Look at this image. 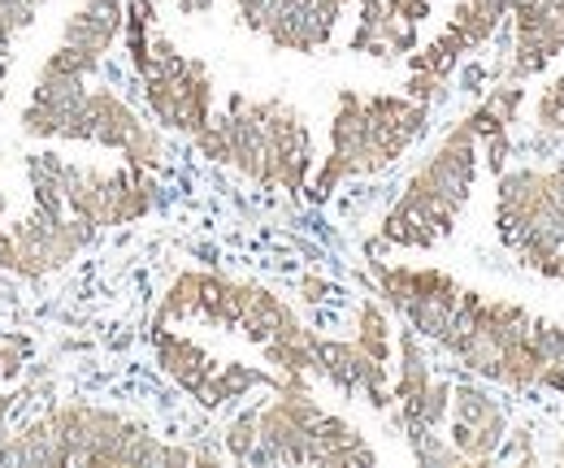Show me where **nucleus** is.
<instances>
[{"label":"nucleus","instance_id":"nucleus-1","mask_svg":"<svg viewBox=\"0 0 564 468\" xmlns=\"http://www.w3.org/2000/svg\"><path fill=\"white\" fill-rule=\"evenodd\" d=\"M425 127H430V105L413 100L409 91L360 96L352 87H344L330 118V152L304 192L322 204L352 178L391 170L422 139Z\"/></svg>","mask_w":564,"mask_h":468},{"label":"nucleus","instance_id":"nucleus-2","mask_svg":"<svg viewBox=\"0 0 564 468\" xmlns=\"http://www.w3.org/2000/svg\"><path fill=\"white\" fill-rule=\"evenodd\" d=\"M478 170H482V143H478L474 122L460 118L413 170L400 200L387 208L378 226V248L430 252L438 239H447L474 196Z\"/></svg>","mask_w":564,"mask_h":468},{"label":"nucleus","instance_id":"nucleus-3","mask_svg":"<svg viewBox=\"0 0 564 468\" xmlns=\"http://www.w3.org/2000/svg\"><path fill=\"white\" fill-rule=\"evenodd\" d=\"M66 443V465L83 468H183L196 465V447L161 443L143 421L91 400H66L48 407Z\"/></svg>","mask_w":564,"mask_h":468},{"label":"nucleus","instance_id":"nucleus-4","mask_svg":"<svg viewBox=\"0 0 564 468\" xmlns=\"http://www.w3.org/2000/svg\"><path fill=\"white\" fill-rule=\"evenodd\" d=\"M148 100V113L156 118L161 131L192 134L205 131L213 118V74L200 57H187L174 48L170 35L152 31L148 40V62L135 69Z\"/></svg>","mask_w":564,"mask_h":468},{"label":"nucleus","instance_id":"nucleus-5","mask_svg":"<svg viewBox=\"0 0 564 468\" xmlns=\"http://www.w3.org/2000/svg\"><path fill=\"white\" fill-rule=\"evenodd\" d=\"M369 286L387 308H395L404 317V326H413L434 347L447 335V326L460 308V295H465V286L447 269L391 265V261H378V257H369Z\"/></svg>","mask_w":564,"mask_h":468},{"label":"nucleus","instance_id":"nucleus-6","mask_svg":"<svg viewBox=\"0 0 564 468\" xmlns=\"http://www.w3.org/2000/svg\"><path fill=\"white\" fill-rule=\"evenodd\" d=\"M66 143H96V148L122 152V161L131 170H148V174L165 170V134H161V127L143 122L131 109V100L113 87H87L70 131H66Z\"/></svg>","mask_w":564,"mask_h":468},{"label":"nucleus","instance_id":"nucleus-7","mask_svg":"<svg viewBox=\"0 0 564 468\" xmlns=\"http://www.w3.org/2000/svg\"><path fill=\"white\" fill-rule=\"evenodd\" d=\"M508 9H512V0H456L447 26L425 48L409 53L404 62H409L413 74L452 83V74L460 69L465 57H474L478 48L491 44V35L508 22Z\"/></svg>","mask_w":564,"mask_h":468},{"label":"nucleus","instance_id":"nucleus-8","mask_svg":"<svg viewBox=\"0 0 564 468\" xmlns=\"http://www.w3.org/2000/svg\"><path fill=\"white\" fill-rule=\"evenodd\" d=\"M9 230H13V243H18L13 277H26V282H40V277L66 269L96 239V230L87 221H78L70 213H48V208H31Z\"/></svg>","mask_w":564,"mask_h":468},{"label":"nucleus","instance_id":"nucleus-9","mask_svg":"<svg viewBox=\"0 0 564 468\" xmlns=\"http://www.w3.org/2000/svg\"><path fill=\"white\" fill-rule=\"evenodd\" d=\"M122 26H127V0H83L62 22V44L48 53L44 69L91 78L122 40Z\"/></svg>","mask_w":564,"mask_h":468},{"label":"nucleus","instance_id":"nucleus-10","mask_svg":"<svg viewBox=\"0 0 564 468\" xmlns=\"http://www.w3.org/2000/svg\"><path fill=\"white\" fill-rule=\"evenodd\" d=\"M564 53V18L547 0H512L508 9V53L495 69L499 83H525Z\"/></svg>","mask_w":564,"mask_h":468},{"label":"nucleus","instance_id":"nucleus-11","mask_svg":"<svg viewBox=\"0 0 564 468\" xmlns=\"http://www.w3.org/2000/svg\"><path fill=\"white\" fill-rule=\"evenodd\" d=\"M512 416L478 382H452V407H447V438L465 456V465H495L508 443Z\"/></svg>","mask_w":564,"mask_h":468},{"label":"nucleus","instance_id":"nucleus-12","mask_svg":"<svg viewBox=\"0 0 564 468\" xmlns=\"http://www.w3.org/2000/svg\"><path fill=\"white\" fill-rule=\"evenodd\" d=\"M257 118L270 139V170H274V192H304L313 178V131L304 122V113L295 105H286L279 96L257 100Z\"/></svg>","mask_w":564,"mask_h":468},{"label":"nucleus","instance_id":"nucleus-13","mask_svg":"<svg viewBox=\"0 0 564 468\" xmlns=\"http://www.w3.org/2000/svg\"><path fill=\"white\" fill-rule=\"evenodd\" d=\"M152 356H156V369H161L178 391H187L192 400L205 395L209 378L217 373V364H221V360H213L196 338L174 330V326H152Z\"/></svg>","mask_w":564,"mask_h":468},{"label":"nucleus","instance_id":"nucleus-14","mask_svg":"<svg viewBox=\"0 0 564 468\" xmlns=\"http://www.w3.org/2000/svg\"><path fill=\"white\" fill-rule=\"evenodd\" d=\"M0 468H70L66 465V443L57 434V425L48 421V412L22 421L9 429Z\"/></svg>","mask_w":564,"mask_h":468},{"label":"nucleus","instance_id":"nucleus-15","mask_svg":"<svg viewBox=\"0 0 564 468\" xmlns=\"http://www.w3.org/2000/svg\"><path fill=\"white\" fill-rule=\"evenodd\" d=\"M300 326H304V322H300V313H295V308L282 300L279 291H270V286H261V282H243L239 335L248 338V342L265 347V342L291 335V330H300Z\"/></svg>","mask_w":564,"mask_h":468},{"label":"nucleus","instance_id":"nucleus-16","mask_svg":"<svg viewBox=\"0 0 564 468\" xmlns=\"http://www.w3.org/2000/svg\"><path fill=\"white\" fill-rule=\"evenodd\" d=\"M308 465L322 468H373L378 465V451L365 443V434L356 429L352 421L335 416V412H322L317 429H313V451H308Z\"/></svg>","mask_w":564,"mask_h":468},{"label":"nucleus","instance_id":"nucleus-17","mask_svg":"<svg viewBox=\"0 0 564 468\" xmlns=\"http://www.w3.org/2000/svg\"><path fill=\"white\" fill-rule=\"evenodd\" d=\"M70 165L62 152L53 148H40L22 161L26 170V183H31V200L35 208H48V213H66V183H70Z\"/></svg>","mask_w":564,"mask_h":468},{"label":"nucleus","instance_id":"nucleus-18","mask_svg":"<svg viewBox=\"0 0 564 468\" xmlns=\"http://www.w3.org/2000/svg\"><path fill=\"white\" fill-rule=\"evenodd\" d=\"M352 338L369 351V356H373V360H382V364H391V360H395V330H391L387 304H382L378 295H365V300H360Z\"/></svg>","mask_w":564,"mask_h":468},{"label":"nucleus","instance_id":"nucleus-19","mask_svg":"<svg viewBox=\"0 0 564 468\" xmlns=\"http://www.w3.org/2000/svg\"><path fill=\"white\" fill-rule=\"evenodd\" d=\"M221 443H226V456H230L235 465H257V451H261L257 407L235 412V416H230V425H226V434H221Z\"/></svg>","mask_w":564,"mask_h":468},{"label":"nucleus","instance_id":"nucleus-20","mask_svg":"<svg viewBox=\"0 0 564 468\" xmlns=\"http://www.w3.org/2000/svg\"><path fill=\"white\" fill-rule=\"evenodd\" d=\"M35 356V342L18 330H0V382H18Z\"/></svg>","mask_w":564,"mask_h":468},{"label":"nucleus","instance_id":"nucleus-21","mask_svg":"<svg viewBox=\"0 0 564 468\" xmlns=\"http://www.w3.org/2000/svg\"><path fill=\"white\" fill-rule=\"evenodd\" d=\"M534 122H539V131L543 134L564 139V74H556V78L547 83V91L539 96V105H534Z\"/></svg>","mask_w":564,"mask_h":468},{"label":"nucleus","instance_id":"nucleus-22","mask_svg":"<svg viewBox=\"0 0 564 468\" xmlns=\"http://www.w3.org/2000/svg\"><path fill=\"white\" fill-rule=\"evenodd\" d=\"M26 403L22 391H0V451H4V438H9V429H13V412Z\"/></svg>","mask_w":564,"mask_h":468},{"label":"nucleus","instance_id":"nucleus-23","mask_svg":"<svg viewBox=\"0 0 564 468\" xmlns=\"http://www.w3.org/2000/svg\"><path fill=\"white\" fill-rule=\"evenodd\" d=\"M326 295H330V282L326 277H304L300 282V300L304 304H326Z\"/></svg>","mask_w":564,"mask_h":468},{"label":"nucleus","instance_id":"nucleus-24","mask_svg":"<svg viewBox=\"0 0 564 468\" xmlns=\"http://www.w3.org/2000/svg\"><path fill=\"white\" fill-rule=\"evenodd\" d=\"M4 83H9V62L0 57V105H4Z\"/></svg>","mask_w":564,"mask_h":468},{"label":"nucleus","instance_id":"nucleus-25","mask_svg":"<svg viewBox=\"0 0 564 468\" xmlns=\"http://www.w3.org/2000/svg\"><path fill=\"white\" fill-rule=\"evenodd\" d=\"M556 465H564V438L556 443Z\"/></svg>","mask_w":564,"mask_h":468},{"label":"nucleus","instance_id":"nucleus-26","mask_svg":"<svg viewBox=\"0 0 564 468\" xmlns=\"http://www.w3.org/2000/svg\"><path fill=\"white\" fill-rule=\"evenodd\" d=\"M547 4H552V9H556V13L564 18V0H547Z\"/></svg>","mask_w":564,"mask_h":468},{"label":"nucleus","instance_id":"nucleus-27","mask_svg":"<svg viewBox=\"0 0 564 468\" xmlns=\"http://www.w3.org/2000/svg\"><path fill=\"white\" fill-rule=\"evenodd\" d=\"M31 4H35V9H44V4H48V0H31Z\"/></svg>","mask_w":564,"mask_h":468}]
</instances>
